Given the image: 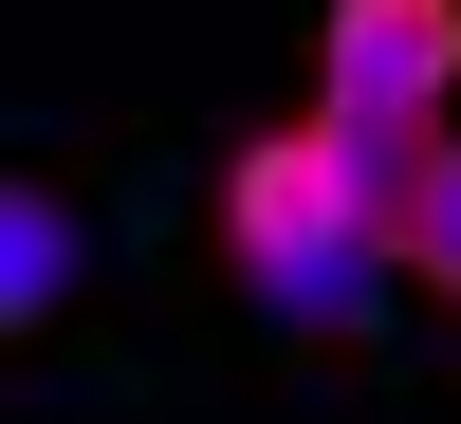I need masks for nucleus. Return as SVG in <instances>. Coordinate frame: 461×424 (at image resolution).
<instances>
[{
	"mask_svg": "<svg viewBox=\"0 0 461 424\" xmlns=\"http://www.w3.org/2000/svg\"><path fill=\"white\" fill-rule=\"evenodd\" d=\"M221 258H240V295L295 314V332H332L388 277V240L351 221V167H332V93H295V111L240 130V167H221Z\"/></svg>",
	"mask_w": 461,
	"mask_h": 424,
	"instance_id": "f257e3e1",
	"label": "nucleus"
},
{
	"mask_svg": "<svg viewBox=\"0 0 461 424\" xmlns=\"http://www.w3.org/2000/svg\"><path fill=\"white\" fill-rule=\"evenodd\" d=\"M388 277H406V295H443V314H461V130L425 148V203H406V240H388Z\"/></svg>",
	"mask_w": 461,
	"mask_h": 424,
	"instance_id": "20e7f679",
	"label": "nucleus"
},
{
	"mask_svg": "<svg viewBox=\"0 0 461 424\" xmlns=\"http://www.w3.org/2000/svg\"><path fill=\"white\" fill-rule=\"evenodd\" d=\"M314 93L443 111L461 93V0H314Z\"/></svg>",
	"mask_w": 461,
	"mask_h": 424,
	"instance_id": "f03ea898",
	"label": "nucleus"
},
{
	"mask_svg": "<svg viewBox=\"0 0 461 424\" xmlns=\"http://www.w3.org/2000/svg\"><path fill=\"white\" fill-rule=\"evenodd\" d=\"M56 295H74V203L0 185V332H56Z\"/></svg>",
	"mask_w": 461,
	"mask_h": 424,
	"instance_id": "7ed1b4c3",
	"label": "nucleus"
}]
</instances>
